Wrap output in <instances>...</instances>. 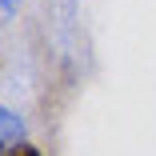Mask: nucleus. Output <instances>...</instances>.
Instances as JSON below:
<instances>
[{"label": "nucleus", "mask_w": 156, "mask_h": 156, "mask_svg": "<svg viewBox=\"0 0 156 156\" xmlns=\"http://www.w3.org/2000/svg\"><path fill=\"white\" fill-rule=\"evenodd\" d=\"M20 140H24V120H20L12 108L0 104V152H8V148L20 144Z\"/></svg>", "instance_id": "obj_1"}, {"label": "nucleus", "mask_w": 156, "mask_h": 156, "mask_svg": "<svg viewBox=\"0 0 156 156\" xmlns=\"http://www.w3.org/2000/svg\"><path fill=\"white\" fill-rule=\"evenodd\" d=\"M4 156H40V148H36V144H28V140H20V144H12Z\"/></svg>", "instance_id": "obj_2"}, {"label": "nucleus", "mask_w": 156, "mask_h": 156, "mask_svg": "<svg viewBox=\"0 0 156 156\" xmlns=\"http://www.w3.org/2000/svg\"><path fill=\"white\" fill-rule=\"evenodd\" d=\"M16 4H20V0H0V20H8L16 12Z\"/></svg>", "instance_id": "obj_3"}, {"label": "nucleus", "mask_w": 156, "mask_h": 156, "mask_svg": "<svg viewBox=\"0 0 156 156\" xmlns=\"http://www.w3.org/2000/svg\"><path fill=\"white\" fill-rule=\"evenodd\" d=\"M0 156H4V152H0Z\"/></svg>", "instance_id": "obj_4"}]
</instances>
